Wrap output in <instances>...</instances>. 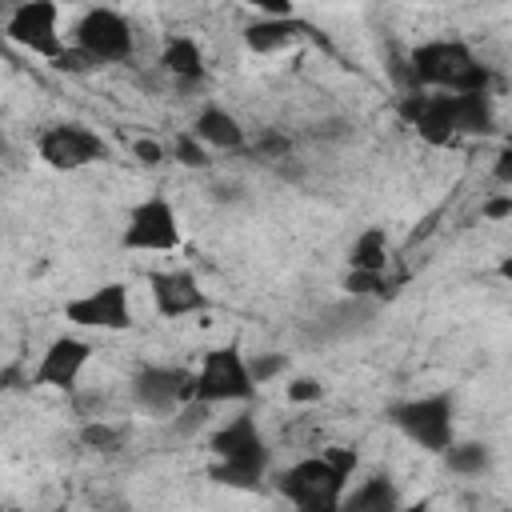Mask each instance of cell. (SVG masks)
Segmentation results:
<instances>
[{
    "label": "cell",
    "mask_w": 512,
    "mask_h": 512,
    "mask_svg": "<svg viewBox=\"0 0 512 512\" xmlns=\"http://www.w3.org/2000/svg\"><path fill=\"white\" fill-rule=\"evenodd\" d=\"M88 356H92L88 340H80V336H56L48 344L40 368H36V384H44V388H72L76 376L84 372Z\"/></svg>",
    "instance_id": "12"
},
{
    "label": "cell",
    "mask_w": 512,
    "mask_h": 512,
    "mask_svg": "<svg viewBox=\"0 0 512 512\" xmlns=\"http://www.w3.org/2000/svg\"><path fill=\"white\" fill-rule=\"evenodd\" d=\"M76 44L100 60V64H112V60H128L132 56V28L120 12L112 8H92L80 16L76 24Z\"/></svg>",
    "instance_id": "9"
},
{
    "label": "cell",
    "mask_w": 512,
    "mask_h": 512,
    "mask_svg": "<svg viewBox=\"0 0 512 512\" xmlns=\"http://www.w3.org/2000/svg\"><path fill=\"white\" fill-rule=\"evenodd\" d=\"M344 480H348V476H344L328 456H312V460L292 464V468L280 476V492H284L296 508L320 512V508H340Z\"/></svg>",
    "instance_id": "4"
},
{
    "label": "cell",
    "mask_w": 512,
    "mask_h": 512,
    "mask_svg": "<svg viewBox=\"0 0 512 512\" xmlns=\"http://www.w3.org/2000/svg\"><path fill=\"white\" fill-rule=\"evenodd\" d=\"M52 68H60V72H68V76H84V72L100 68V60H92L80 44H72V48H60V52L52 56Z\"/></svg>",
    "instance_id": "23"
},
{
    "label": "cell",
    "mask_w": 512,
    "mask_h": 512,
    "mask_svg": "<svg viewBox=\"0 0 512 512\" xmlns=\"http://www.w3.org/2000/svg\"><path fill=\"white\" fill-rule=\"evenodd\" d=\"M64 316L80 328H104V332H124L132 328V300H128V288L120 280H108L76 300L64 304Z\"/></svg>",
    "instance_id": "6"
},
{
    "label": "cell",
    "mask_w": 512,
    "mask_h": 512,
    "mask_svg": "<svg viewBox=\"0 0 512 512\" xmlns=\"http://www.w3.org/2000/svg\"><path fill=\"white\" fill-rule=\"evenodd\" d=\"M324 396V384L316 380V376H296L292 384H288V400H296V404H312V400H320Z\"/></svg>",
    "instance_id": "28"
},
{
    "label": "cell",
    "mask_w": 512,
    "mask_h": 512,
    "mask_svg": "<svg viewBox=\"0 0 512 512\" xmlns=\"http://www.w3.org/2000/svg\"><path fill=\"white\" fill-rule=\"evenodd\" d=\"M484 216H488V220H508V216H512V192L492 196V200L484 204Z\"/></svg>",
    "instance_id": "30"
},
{
    "label": "cell",
    "mask_w": 512,
    "mask_h": 512,
    "mask_svg": "<svg viewBox=\"0 0 512 512\" xmlns=\"http://www.w3.org/2000/svg\"><path fill=\"white\" fill-rule=\"evenodd\" d=\"M4 152H8V144H4V136H0V156H4Z\"/></svg>",
    "instance_id": "33"
},
{
    "label": "cell",
    "mask_w": 512,
    "mask_h": 512,
    "mask_svg": "<svg viewBox=\"0 0 512 512\" xmlns=\"http://www.w3.org/2000/svg\"><path fill=\"white\" fill-rule=\"evenodd\" d=\"M212 452L220 456L212 476L228 488H256L268 472V444L256 432L252 416H232L224 428H216L212 432Z\"/></svg>",
    "instance_id": "1"
},
{
    "label": "cell",
    "mask_w": 512,
    "mask_h": 512,
    "mask_svg": "<svg viewBox=\"0 0 512 512\" xmlns=\"http://www.w3.org/2000/svg\"><path fill=\"white\" fill-rule=\"evenodd\" d=\"M180 244V224L176 212L164 196H148L128 212V228H124V248H140V252H172Z\"/></svg>",
    "instance_id": "8"
},
{
    "label": "cell",
    "mask_w": 512,
    "mask_h": 512,
    "mask_svg": "<svg viewBox=\"0 0 512 512\" xmlns=\"http://www.w3.org/2000/svg\"><path fill=\"white\" fill-rule=\"evenodd\" d=\"M152 300H156L160 316H188V312L208 308V296L200 292L192 272H156L152 276Z\"/></svg>",
    "instance_id": "13"
},
{
    "label": "cell",
    "mask_w": 512,
    "mask_h": 512,
    "mask_svg": "<svg viewBox=\"0 0 512 512\" xmlns=\"http://www.w3.org/2000/svg\"><path fill=\"white\" fill-rule=\"evenodd\" d=\"M4 36L36 56H56L60 52V12L56 0H24L12 8V16L4 20Z\"/></svg>",
    "instance_id": "5"
},
{
    "label": "cell",
    "mask_w": 512,
    "mask_h": 512,
    "mask_svg": "<svg viewBox=\"0 0 512 512\" xmlns=\"http://www.w3.org/2000/svg\"><path fill=\"white\" fill-rule=\"evenodd\" d=\"M416 132L428 140V144H448L456 136V108H452V92H436V96H424L420 112H416Z\"/></svg>",
    "instance_id": "16"
},
{
    "label": "cell",
    "mask_w": 512,
    "mask_h": 512,
    "mask_svg": "<svg viewBox=\"0 0 512 512\" xmlns=\"http://www.w3.org/2000/svg\"><path fill=\"white\" fill-rule=\"evenodd\" d=\"M392 420L408 440H416L428 452H440L452 440V400L448 396H420L392 408Z\"/></svg>",
    "instance_id": "7"
},
{
    "label": "cell",
    "mask_w": 512,
    "mask_h": 512,
    "mask_svg": "<svg viewBox=\"0 0 512 512\" xmlns=\"http://www.w3.org/2000/svg\"><path fill=\"white\" fill-rule=\"evenodd\" d=\"M348 268H368V272H384L388 268V236H384V228H364L352 240Z\"/></svg>",
    "instance_id": "21"
},
{
    "label": "cell",
    "mask_w": 512,
    "mask_h": 512,
    "mask_svg": "<svg viewBox=\"0 0 512 512\" xmlns=\"http://www.w3.org/2000/svg\"><path fill=\"white\" fill-rule=\"evenodd\" d=\"M452 108H456V132H488V124H492L488 88L452 92Z\"/></svg>",
    "instance_id": "19"
},
{
    "label": "cell",
    "mask_w": 512,
    "mask_h": 512,
    "mask_svg": "<svg viewBox=\"0 0 512 512\" xmlns=\"http://www.w3.org/2000/svg\"><path fill=\"white\" fill-rule=\"evenodd\" d=\"M288 368V356H280V352H256L252 360H248V376H252V384H268L272 376H280Z\"/></svg>",
    "instance_id": "26"
},
{
    "label": "cell",
    "mask_w": 512,
    "mask_h": 512,
    "mask_svg": "<svg viewBox=\"0 0 512 512\" xmlns=\"http://www.w3.org/2000/svg\"><path fill=\"white\" fill-rule=\"evenodd\" d=\"M256 392L252 376H248V360L240 356V348H212L200 364V372H192V396L204 404H228V400H248Z\"/></svg>",
    "instance_id": "3"
},
{
    "label": "cell",
    "mask_w": 512,
    "mask_h": 512,
    "mask_svg": "<svg viewBox=\"0 0 512 512\" xmlns=\"http://www.w3.org/2000/svg\"><path fill=\"white\" fill-rule=\"evenodd\" d=\"M208 412H212V404H204V400H196V396L184 400V404L176 408V432H180V436H192V432L208 420Z\"/></svg>",
    "instance_id": "27"
},
{
    "label": "cell",
    "mask_w": 512,
    "mask_h": 512,
    "mask_svg": "<svg viewBox=\"0 0 512 512\" xmlns=\"http://www.w3.org/2000/svg\"><path fill=\"white\" fill-rule=\"evenodd\" d=\"M132 400L152 416H172L184 400H192V372L148 364L132 376Z\"/></svg>",
    "instance_id": "10"
},
{
    "label": "cell",
    "mask_w": 512,
    "mask_h": 512,
    "mask_svg": "<svg viewBox=\"0 0 512 512\" xmlns=\"http://www.w3.org/2000/svg\"><path fill=\"white\" fill-rule=\"evenodd\" d=\"M80 444L84 448H96V452H112V448H120V428L92 420V424L80 428Z\"/></svg>",
    "instance_id": "24"
},
{
    "label": "cell",
    "mask_w": 512,
    "mask_h": 512,
    "mask_svg": "<svg viewBox=\"0 0 512 512\" xmlns=\"http://www.w3.org/2000/svg\"><path fill=\"white\" fill-rule=\"evenodd\" d=\"M40 156L52 168L72 172V168H84L92 160H104L108 156V144L92 128H84V124H56V128H48L40 136Z\"/></svg>",
    "instance_id": "11"
},
{
    "label": "cell",
    "mask_w": 512,
    "mask_h": 512,
    "mask_svg": "<svg viewBox=\"0 0 512 512\" xmlns=\"http://www.w3.org/2000/svg\"><path fill=\"white\" fill-rule=\"evenodd\" d=\"M192 136L204 144V148H244V128H240V120L232 116V112H224V108H216V104H208V108H200V116H196V124H192Z\"/></svg>",
    "instance_id": "15"
},
{
    "label": "cell",
    "mask_w": 512,
    "mask_h": 512,
    "mask_svg": "<svg viewBox=\"0 0 512 512\" xmlns=\"http://www.w3.org/2000/svg\"><path fill=\"white\" fill-rule=\"evenodd\" d=\"M300 36H308V24L296 16H264L244 28V44L252 52H280V48L296 44Z\"/></svg>",
    "instance_id": "14"
},
{
    "label": "cell",
    "mask_w": 512,
    "mask_h": 512,
    "mask_svg": "<svg viewBox=\"0 0 512 512\" xmlns=\"http://www.w3.org/2000/svg\"><path fill=\"white\" fill-rule=\"evenodd\" d=\"M256 4L264 16H292V0H248Z\"/></svg>",
    "instance_id": "31"
},
{
    "label": "cell",
    "mask_w": 512,
    "mask_h": 512,
    "mask_svg": "<svg viewBox=\"0 0 512 512\" xmlns=\"http://www.w3.org/2000/svg\"><path fill=\"white\" fill-rule=\"evenodd\" d=\"M496 180L500 184H512V148H500V156H496Z\"/></svg>",
    "instance_id": "32"
},
{
    "label": "cell",
    "mask_w": 512,
    "mask_h": 512,
    "mask_svg": "<svg viewBox=\"0 0 512 512\" xmlns=\"http://www.w3.org/2000/svg\"><path fill=\"white\" fill-rule=\"evenodd\" d=\"M444 464H448V472H456V476H480V472H488V464H492V452H488V444H480V440H448L444 448Z\"/></svg>",
    "instance_id": "20"
},
{
    "label": "cell",
    "mask_w": 512,
    "mask_h": 512,
    "mask_svg": "<svg viewBox=\"0 0 512 512\" xmlns=\"http://www.w3.org/2000/svg\"><path fill=\"white\" fill-rule=\"evenodd\" d=\"M132 152H136L140 164H160V160H164V144H160V140H148V136H140V140L132 144Z\"/></svg>",
    "instance_id": "29"
},
{
    "label": "cell",
    "mask_w": 512,
    "mask_h": 512,
    "mask_svg": "<svg viewBox=\"0 0 512 512\" xmlns=\"http://www.w3.org/2000/svg\"><path fill=\"white\" fill-rule=\"evenodd\" d=\"M172 156H176L184 168H208V152H204V144H200L192 132H180V136L172 140Z\"/></svg>",
    "instance_id": "25"
},
{
    "label": "cell",
    "mask_w": 512,
    "mask_h": 512,
    "mask_svg": "<svg viewBox=\"0 0 512 512\" xmlns=\"http://www.w3.org/2000/svg\"><path fill=\"white\" fill-rule=\"evenodd\" d=\"M340 508H348V512H396L400 508V492H396V484L388 476H372L352 496H340Z\"/></svg>",
    "instance_id": "17"
},
{
    "label": "cell",
    "mask_w": 512,
    "mask_h": 512,
    "mask_svg": "<svg viewBox=\"0 0 512 512\" xmlns=\"http://www.w3.org/2000/svg\"><path fill=\"white\" fill-rule=\"evenodd\" d=\"M160 64L176 76V80H200L204 76V56H200V44L192 36H172L164 44V56Z\"/></svg>",
    "instance_id": "18"
},
{
    "label": "cell",
    "mask_w": 512,
    "mask_h": 512,
    "mask_svg": "<svg viewBox=\"0 0 512 512\" xmlns=\"http://www.w3.org/2000/svg\"><path fill=\"white\" fill-rule=\"evenodd\" d=\"M412 72L420 84H444L448 92H472L484 88V68L472 60V52L456 40H432L412 52Z\"/></svg>",
    "instance_id": "2"
},
{
    "label": "cell",
    "mask_w": 512,
    "mask_h": 512,
    "mask_svg": "<svg viewBox=\"0 0 512 512\" xmlns=\"http://www.w3.org/2000/svg\"><path fill=\"white\" fill-rule=\"evenodd\" d=\"M344 292H348V296H356V300H376V296L392 292V284H388V276H384V272L348 268V276H344Z\"/></svg>",
    "instance_id": "22"
}]
</instances>
